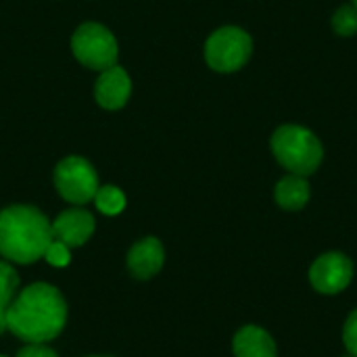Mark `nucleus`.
<instances>
[{
  "label": "nucleus",
  "instance_id": "nucleus-7",
  "mask_svg": "<svg viewBox=\"0 0 357 357\" xmlns=\"http://www.w3.org/2000/svg\"><path fill=\"white\" fill-rule=\"evenodd\" d=\"M354 280V261L341 251L322 253L310 268V282L322 295H339Z\"/></svg>",
  "mask_w": 357,
  "mask_h": 357
},
{
  "label": "nucleus",
  "instance_id": "nucleus-8",
  "mask_svg": "<svg viewBox=\"0 0 357 357\" xmlns=\"http://www.w3.org/2000/svg\"><path fill=\"white\" fill-rule=\"evenodd\" d=\"M94 228H96L94 215L88 209L75 205L56 215V220L52 222V238L65 243L69 249H77L92 238Z\"/></svg>",
  "mask_w": 357,
  "mask_h": 357
},
{
  "label": "nucleus",
  "instance_id": "nucleus-13",
  "mask_svg": "<svg viewBox=\"0 0 357 357\" xmlns=\"http://www.w3.org/2000/svg\"><path fill=\"white\" fill-rule=\"evenodd\" d=\"M94 205L105 215H119L126 209V195L117 186H98L94 195Z\"/></svg>",
  "mask_w": 357,
  "mask_h": 357
},
{
  "label": "nucleus",
  "instance_id": "nucleus-4",
  "mask_svg": "<svg viewBox=\"0 0 357 357\" xmlns=\"http://www.w3.org/2000/svg\"><path fill=\"white\" fill-rule=\"evenodd\" d=\"M253 54L251 36L236 25L215 29L205 42V61L218 73H234L243 69Z\"/></svg>",
  "mask_w": 357,
  "mask_h": 357
},
{
  "label": "nucleus",
  "instance_id": "nucleus-2",
  "mask_svg": "<svg viewBox=\"0 0 357 357\" xmlns=\"http://www.w3.org/2000/svg\"><path fill=\"white\" fill-rule=\"evenodd\" d=\"M52 241L50 220L31 205H10L0 211V257L29 266L44 257Z\"/></svg>",
  "mask_w": 357,
  "mask_h": 357
},
{
  "label": "nucleus",
  "instance_id": "nucleus-19",
  "mask_svg": "<svg viewBox=\"0 0 357 357\" xmlns=\"http://www.w3.org/2000/svg\"><path fill=\"white\" fill-rule=\"evenodd\" d=\"M8 331V322H6V307L0 305V335H4Z\"/></svg>",
  "mask_w": 357,
  "mask_h": 357
},
{
  "label": "nucleus",
  "instance_id": "nucleus-9",
  "mask_svg": "<svg viewBox=\"0 0 357 357\" xmlns=\"http://www.w3.org/2000/svg\"><path fill=\"white\" fill-rule=\"evenodd\" d=\"M165 264V249L163 243L155 236H144L134 243L128 251L126 266L132 278L136 280H151L155 278Z\"/></svg>",
  "mask_w": 357,
  "mask_h": 357
},
{
  "label": "nucleus",
  "instance_id": "nucleus-15",
  "mask_svg": "<svg viewBox=\"0 0 357 357\" xmlns=\"http://www.w3.org/2000/svg\"><path fill=\"white\" fill-rule=\"evenodd\" d=\"M333 29L341 38H351L357 33V6L343 4L333 15Z\"/></svg>",
  "mask_w": 357,
  "mask_h": 357
},
{
  "label": "nucleus",
  "instance_id": "nucleus-23",
  "mask_svg": "<svg viewBox=\"0 0 357 357\" xmlns=\"http://www.w3.org/2000/svg\"><path fill=\"white\" fill-rule=\"evenodd\" d=\"M0 357H8V356H0Z\"/></svg>",
  "mask_w": 357,
  "mask_h": 357
},
{
  "label": "nucleus",
  "instance_id": "nucleus-21",
  "mask_svg": "<svg viewBox=\"0 0 357 357\" xmlns=\"http://www.w3.org/2000/svg\"><path fill=\"white\" fill-rule=\"evenodd\" d=\"M351 4H354V6H357V0H351Z\"/></svg>",
  "mask_w": 357,
  "mask_h": 357
},
{
  "label": "nucleus",
  "instance_id": "nucleus-16",
  "mask_svg": "<svg viewBox=\"0 0 357 357\" xmlns=\"http://www.w3.org/2000/svg\"><path fill=\"white\" fill-rule=\"evenodd\" d=\"M42 259H46L52 268H67V266H69V261H71V249H69L65 243H61V241L52 238V241H50V245L46 247V251H44V257H42Z\"/></svg>",
  "mask_w": 357,
  "mask_h": 357
},
{
  "label": "nucleus",
  "instance_id": "nucleus-6",
  "mask_svg": "<svg viewBox=\"0 0 357 357\" xmlns=\"http://www.w3.org/2000/svg\"><path fill=\"white\" fill-rule=\"evenodd\" d=\"M54 186L67 203L82 207L94 201L100 184L90 161H86L84 157H65L54 167Z\"/></svg>",
  "mask_w": 357,
  "mask_h": 357
},
{
  "label": "nucleus",
  "instance_id": "nucleus-20",
  "mask_svg": "<svg viewBox=\"0 0 357 357\" xmlns=\"http://www.w3.org/2000/svg\"><path fill=\"white\" fill-rule=\"evenodd\" d=\"M88 357H111V356H88Z\"/></svg>",
  "mask_w": 357,
  "mask_h": 357
},
{
  "label": "nucleus",
  "instance_id": "nucleus-12",
  "mask_svg": "<svg viewBox=\"0 0 357 357\" xmlns=\"http://www.w3.org/2000/svg\"><path fill=\"white\" fill-rule=\"evenodd\" d=\"M312 197V186L307 178L289 174L282 180H278L274 188V201L284 211H301Z\"/></svg>",
  "mask_w": 357,
  "mask_h": 357
},
{
  "label": "nucleus",
  "instance_id": "nucleus-18",
  "mask_svg": "<svg viewBox=\"0 0 357 357\" xmlns=\"http://www.w3.org/2000/svg\"><path fill=\"white\" fill-rule=\"evenodd\" d=\"M15 357H59V354L46 343H31V345H23Z\"/></svg>",
  "mask_w": 357,
  "mask_h": 357
},
{
  "label": "nucleus",
  "instance_id": "nucleus-22",
  "mask_svg": "<svg viewBox=\"0 0 357 357\" xmlns=\"http://www.w3.org/2000/svg\"><path fill=\"white\" fill-rule=\"evenodd\" d=\"M343 357H357V356H351V354H349V356H343Z\"/></svg>",
  "mask_w": 357,
  "mask_h": 357
},
{
  "label": "nucleus",
  "instance_id": "nucleus-17",
  "mask_svg": "<svg viewBox=\"0 0 357 357\" xmlns=\"http://www.w3.org/2000/svg\"><path fill=\"white\" fill-rule=\"evenodd\" d=\"M343 343L351 356H357V310H354L343 326Z\"/></svg>",
  "mask_w": 357,
  "mask_h": 357
},
{
  "label": "nucleus",
  "instance_id": "nucleus-1",
  "mask_svg": "<svg viewBox=\"0 0 357 357\" xmlns=\"http://www.w3.org/2000/svg\"><path fill=\"white\" fill-rule=\"evenodd\" d=\"M67 318V299L50 282H33L25 287L6 307L8 333L25 345L54 341L65 331Z\"/></svg>",
  "mask_w": 357,
  "mask_h": 357
},
{
  "label": "nucleus",
  "instance_id": "nucleus-11",
  "mask_svg": "<svg viewBox=\"0 0 357 357\" xmlns=\"http://www.w3.org/2000/svg\"><path fill=\"white\" fill-rule=\"evenodd\" d=\"M232 354L234 357H278V349L266 328L247 324L236 331L232 339Z\"/></svg>",
  "mask_w": 357,
  "mask_h": 357
},
{
  "label": "nucleus",
  "instance_id": "nucleus-5",
  "mask_svg": "<svg viewBox=\"0 0 357 357\" xmlns=\"http://www.w3.org/2000/svg\"><path fill=\"white\" fill-rule=\"evenodd\" d=\"M71 50L75 59L96 71H105L117 63V40L100 23H84L71 38Z\"/></svg>",
  "mask_w": 357,
  "mask_h": 357
},
{
  "label": "nucleus",
  "instance_id": "nucleus-10",
  "mask_svg": "<svg viewBox=\"0 0 357 357\" xmlns=\"http://www.w3.org/2000/svg\"><path fill=\"white\" fill-rule=\"evenodd\" d=\"M130 92H132V82H130V75L126 73V69L113 65L105 71H100L98 79H96V86H94V96H96V102L109 111H115V109H121L128 98H130Z\"/></svg>",
  "mask_w": 357,
  "mask_h": 357
},
{
  "label": "nucleus",
  "instance_id": "nucleus-14",
  "mask_svg": "<svg viewBox=\"0 0 357 357\" xmlns=\"http://www.w3.org/2000/svg\"><path fill=\"white\" fill-rule=\"evenodd\" d=\"M19 293V274L10 261L0 259V305L8 307Z\"/></svg>",
  "mask_w": 357,
  "mask_h": 357
},
{
  "label": "nucleus",
  "instance_id": "nucleus-3",
  "mask_svg": "<svg viewBox=\"0 0 357 357\" xmlns=\"http://www.w3.org/2000/svg\"><path fill=\"white\" fill-rule=\"evenodd\" d=\"M270 151L276 161L295 176H312L324 161L322 140L299 123H284L274 130L270 138Z\"/></svg>",
  "mask_w": 357,
  "mask_h": 357
}]
</instances>
